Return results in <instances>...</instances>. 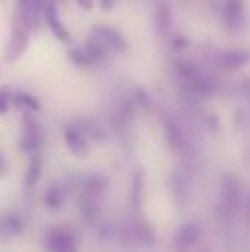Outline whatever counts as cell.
Returning a JSON list of instances; mask_svg holds the SVG:
<instances>
[{
  "label": "cell",
  "mask_w": 250,
  "mask_h": 252,
  "mask_svg": "<svg viewBox=\"0 0 250 252\" xmlns=\"http://www.w3.org/2000/svg\"><path fill=\"white\" fill-rule=\"evenodd\" d=\"M27 44H29V27H27L25 22L18 20L16 25H13L11 40H9V44H7V51H4L7 62H16L18 58L25 53Z\"/></svg>",
  "instance_id": "cell-1"
},
{
  "label": "cell",
  "mask_w": 250,
  "mask_h": 252,
  "mask_svg": "<svg viewBox=\"0 0 250 252\" xmlns=\"http://www.w3.org/2000/svg\"><path fill=\"white\" fill-rule=\"evenodd\" d=\"M91 35H95V38H100L102 42L109 47V51H124L126 49V40H124V35L120 33L115 27H109V25H93L91 27Z\"/></svg>",
  "instance_id": "cell-2"
},
{
  "label": "cell",
  "mask_w": 250,
  "mask_h": 252,
  "mask_svg": "<svg viewBox=\"0 0 250 252\" xmlns=\"http://www.w3.org/2000/svg\"><path fill=\"white\" fill-rule=\"evenodd\" d=\"M64 144H66V148H69L75 157H87L89 155L87 133H84L78 124L64 126Z\"/></svg>",
  "instance_id": "cell-3"
},
{
  "label": "cell",
  "mask_w": 250,
  "mask_h": 252,
  "mask_svg": "<svg viewBox=\"0 0 250 252\" xmlns=\"http://www.w3.org/2000/svg\"><path fill=\"white\" fill-rule=\"evenodd\" d=\"M42 16H44V22L49 25V29H51V33L56 35L60 42H71V35L69 31H66V27L62 25L60 20V13H58V7L51 2V0H47L42 7Z\"/></svg>",
  "instance_id": "cell-4"
},
{
  "label": "cell",
  "mask_w": 250,
  "mask_h": 252,
  "mask_svg": "<svg viewBox=\"0 0 250 252\" xmlns=\"http://www.w3.org/2000/svg\"><path fill=\"white\" fill-rule=\"evenodd\" d=\"M250 62V51L246 49H226L217 53V64L221 69H239Z\"/></svg>",
  "instance_id": "cell-5"
},
{
  "label": "cell",
  "mask_w": 250,
  "mask_h": 252,
  "mask_svg": "<svg viewBox=\"0 0 250 252\" xmlns=\"http://www.w3.org/2000/svg\"><path fill=\"white\" fill-rule=\"evenodd\" d=\"M47 248L49 250H71L75 248V237L69 228H56L49 232L47 237Z\"/></svg>",
  "instance_id": "cell-6"
},
{
  "label": "cell",
  "mask_w": 250,
  "mask_h": 252,
  "mask_svg": "<svg viewBox=\"0 0 250 252\" xmlns=\"http://www.w3.org/2000/svg\"><path fill=\"white\" fill-rule=\"evenodd\" d=\"M22 124H25V130H22L20 148L22 151H27V153H31V151H35L38 144H40V126H38V122H33L29 115H25Z\"/></svg>",
  "instance_id": "cell-7"
},
{
  "label": "cell",
  "mask_w": 250,
  "mask_h": 252,
  "mask_svg": "<svg viewBox=\"0 0 250 252\" xmlns=\"http://www.w3.org/2000/svg\"><path fill=\"white\" fill-rule=\"evenodd\" d=\"M11 106H16V109L25 111V113H38L42 106H40L38 97H33L31 93L27 91H11Z\"/></svg>",
  "instance_id": "cell-8"
},
{
  "label": "cell",
  "mask_w": 250,
  "mask_h": 252,
  "mask_svg": "<svg viewBox=\"0 0 250 252\" xmlns=\"http://www.w3.org/2000/svg\"><path fill=\"white\" fill-rule=\"evenodd\" d=\"M197 239H199V223L188 221V223H184V226L180 228L175 244L180 246V248H190V246H193Z\"/></svg>",
  "instance_id": "cell-9"
},
{
  "label": "cell",
  "mask_w": 250,
  "mask_h": 252,
  "mask_svg": "<svg viewBox=\"0 0 250 252\" xmlns=\"http://www.w3.org/2000/svg\"><path fill=\"white\" fill-rule=\"evenodd\" d=\"M224 18L230 27H237L244 18V0H224Z\"/></svg>",
  "instance_id": "cell-10"
},
{
  "label": "cell",
  "mask_w": 250,
  "mask_h": 252,
  "mask_svg": "<svg viewBox=\"0 0 250 252\" xmlns=\"http://www.w3.org/2000/svg\"><path fill=\"white\" fill-rule=\"evenodd\" d=\"M155 25H157V29L162 31H168V27H171V7H168L166 2H162L159 0L157 7H155Z\"/></svg>",
  "instance_id": "cell-11"
},
{
  "label": "cell",
  "mask_w": 250,
  "mask_h": 252,
  "mask_svg": "<svg viewBox=\"0 0 250 252\" xmlns=\"http://www.w3.org/2000/svg\"><path fill=\"white\" fill-rule=\"evenodd\" d=\"M224 201L230 208H235L239 201V186L235 182V177H230V175H226V179H224Z\"/></svg>",
  "instance_id": "cell-12"
},
{
  "label": "cell",
  "mask_w": 250,
  "mask_h": 252,
  "mask_svg": "<svg viewBox=\"0 0 250 252\" xmlns=\"http://www.w3.org/2000/svg\"><path fill=\"white\" fill-rule=\"evenodd\" d=\"M164 133H166V139L173 148H180L182 146V133L177 128V124L173 122L171 118H164Z\"/></svg>",
  "instance_id": "cell-13"
},
{
  "label": "cell",
  "mask_w": 250,
  "mask_h": 252,
  "mask_svg": "<svg viewBox=\"0 0 250 252\" xmlns=\"http://www.w3.org/2000/svg\"><path fill=\"white\" fill-rule=\"evenodd\" d=\"M40 173H42V159H40V155H33L29 161V168H27V175H25L27 186H33L40 179Z\"/></svg>",
  "instance_id": "cell-14"
},
{
  "label": "cell",
  "mask_w": 250,
  "mask_h": 252,
  "mask_svg": "<svg viewBox=\"0 0 250 252\" xmlns=\"http://www.w3.org/2000/svg\"><path fill=\"white\" fill-rule=\"evenodd\" d=\"M69 60L73 62L75 66H91V64H95V62H93V58L89 56V51L84 47L69 49Z\"/></svg>",
  "instance_id": "cell-15"
},
{
  "label": "cell",
  "mask_w": 250,
  "mask_h": 252,
  "mask_svg": "<svg viewBox=\"0 0 250 252\" xmlns=\"http://www.w3.org/2000/svg\"><path fill=\"white\" fill-rule=\"evenodd\" d=\"M84 188H87L89 197L100 195L106 188V177H102V175H91V177H87V182H84Z\"/></svg>",
  "instance_id": "cell-16"
},
{
  "label": "cell",
  "mask_w": 250,
  "mask_h": 252,
  "mask_svg": "<svg viewBox=\"0 0 250 252\" xmlns=\"http://www.w3.org/2000/svg\"><path fill=\"white\" fill-rule=\"evenodd\" d=\"M175 71L182 75V80H184V82L202 73L197 64H193V62H186V60H177V62H175Z\"/></svg>",
  "instance_id": "cell-17"
},
{
  "label": "cell",
  "mask_w": 250,
  "mask_h": 252,
  "mask_svg": "<svg viewBox=\"0 0 250 252\" xmlns=\"http://www.w3.org/2000/svg\"><path fill=\"white\" fill-rule=\"evenodd\" d=\"M44 204H47V208L51 210H58L62 206V190L58 186H51L49 188V192L44 195Z\"/></svg>",
  "instance_id": "cell-18"
},
{
  "label": "cell",
  "mask_w": 250,
  "mask_h": 252,
  "mask_svg": "<svg viewBox=\"0 0 250 252\" xmlns=\"http://www.w3.org/2000/svg\"><path fill=\"white\" fill-rule=\"evenodd\" d=\"M4 226H7L9 232H13V235H20V232L25 230V223H22V219L16 217V215H7V217H4Z\"/></svg>",
  "instance_id": "cell-19"
},
{
  "label": "cell",
  "mask_w": 250,
  "mask_h": 252,
  "mask_svg": "<svg viewBox=\"0 0 250 252\" xmlns=\"http://www.w3.org/2000/svg\"><path fill=\"white\" fill-rule=\"evenodd\" d=\"M11 106V89L9 87H2L0 89V115H4Z\"/></svg>",
  "instance_id": "cell-20"
},
{
  "label": "cell",
  "mask_w": 250,
  "mask_h": 252,
  "mask_svg": "<svg viewBox=\"0 0 250 252\" xmlns=\"http://www.w3.org/2000/svg\"><path fill=\"white\" fill-rule=\"evenodd\" d=\"M171 47L175 49V51H177V49H186V47H188V40H186L184 35H175V38H173V42H171Z\"/></svg>",
  "instance_id": "cell-21"
},
{
  "label": "cell",
  "mask_w": 250,
  "mask_h": 252,
  "mask_svg": "<svg viewBox=\"0 0 250 252\" xmlns=\"http://www.w3.org/2000/svg\"><path fill=\"white\" fill-rule=\"evenodd\" d=\"M75 4H78L82 11H91V9L95 7V0H75Z\"/></svg>",
  "instance_id": "cell-22"
},
{
  "label": "cell",
  "mask_w": 250,
  "mask_h": 252,
  "mask_svg": "<svg viewBox=\"0 0 250 252\" xmlns=\"http://www.w3.org/2000/svg\"><path fill=\"white\" fill-rule=\"evenodd\" d=\"M135 100L140 102V106H149V97H146V93L142 89H135Z\"/></svg>",
  "instance_id": "cell-23"
},
{
  "label": "cell",
  "mask_w": 250,
  "mask_h": 252,
  "mask_svg": "<svg viewBox=\"0 0 250 252\" xmlns=\"http://www.w3.org/2000/svg\"><path fill=\"white\" fill-rule=\"evenodd\" d=\"M100 4H102V9H104V11H109V9L115 7V0H100Z\"/></svg>",
  "instance_id": "cell-24"
},
{
  "label": "cell",
  "mask_w": 250,
  "mask_h": 252,
  "mask_svg": "<svg viewBox=\"0 0 250 252\" xmlns=\"http://www.w3.org/2000/svg\"><path fill=\"white\" fill-rule=\"evenodd\" d=\"M2 170H4V159L0 157V173H2Z\"/></svg>",
  "instance_id": "cell-25"
}]
</instances>
